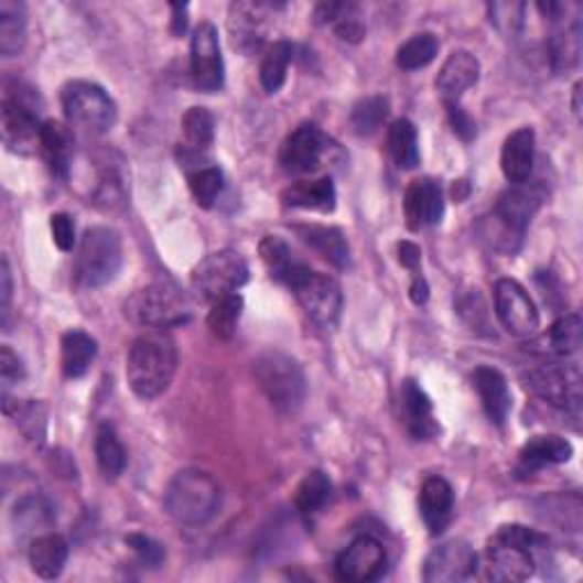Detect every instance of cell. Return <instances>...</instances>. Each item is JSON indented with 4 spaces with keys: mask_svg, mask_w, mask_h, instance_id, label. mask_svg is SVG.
<instances>
[{
    "mask_svg": "<svg viewBox=\"0 0 583 583\" xmlns=\"http://www.w3.org/2000/svg\"><path fill=\"white\" fill-rule=\"evenodd\" d=\"M525 10L527 8L522 3H490L488 6L490 23H495L506 34L520 32L525 23Z\"/></svg>",
    "mask_w": 583,
    "mask_h": 583,
    "instance_id": "48",
    "label": "cell"
},
{
    "mask_svg": "<svg viewBox=\"0 0 583 583\" xmlns=\"http://www.w3.org/2000/svg\"><path fill=\"white\" fill-rule=\"evenodd\" d=\"M583 342V322L576 313L557 320L550 331L531 342V352L542 356H572Z\"/></svg>",
    "mask_w": 583,
    "mask_h": 583,
    "instance_id": "29",
    "label": "cell"
},
{
    "mask_svg": "<svg viewBox=\"0 0 583 583\" xmlns=\"http://www.w3.org/2000/svg\"><path fill=\"white\" fill-rule=\"evenodd\" d=\"M572 444L561 435H533L520 450V474H531L536 469L561 465L572 458Z\"/></svg>",
    "mask_w": 583,
    "mask_h": 583,
    "instance_id": "27",
    "label": "cell"
},
{
    "mask_svg": "<svg viewBox=\"0 0 583 583\" xmlns=\"http://www.w3.org/2000/svg\"><path fill=\"white\" fill-rule=\"evenodd\" d=\"M299 237L307 247H313L324 260H328L337 269H347L352 264V249L345 233L335 226H296Z\"/></svg>",
    "mask_w": 583,
    "mask_h": 583,
    "instance_id": "28",
    "label": "cell"
},
{
    "mask_svg": "<svg viewBox=\"0 0 583 583\" xmlns=\"http://www.w3.org/2000/svg\"><path fill=\"white\" fill-rule=\"evenodd\" d=\"M3 410L6 415L17 424V429L23 433L25 440L42 444L46 440L48 429V410L42 401L34 399H10V395H3Z\"/></svg>",
    "mask_w": 583,
    "mask_h": 583,
    "instance_id": "33",
    "label": "cell"
},
{
    "mask_svg": "<svg viewBox=\"0 0 583 583\" xmlns=\"http://www.w3.org/2000/svg\"><path fill=\"white\" fill-rule=\"evenodd\" d=\"M126 317L144 328L166 331L192 320L190 294L171 279H158L137 290L123 305Z\"/></svg>",
    "mask_w": 583,
    "mask_h": 583,
    "instance_id": "5",
    "label": "cell"
},
{
    "mask_svg": "<svg viewBox=\"0 0 583 583\" xmlns=\"http://www.w3.org/2000/svg\"><path fill=\"white\" fill-rule=\"evenodd\" d=\"M25 379V367L21 358L8 347H0V381H3V395L10 392L12 386L21 384Z\"/></svg>",
    "mask_w": 583,
    "mask_h": 583,
    "instance_id": "49",
    "label": "cell"
},
{
    "mask_svg": "<svg viewBox=\"0 0 583 583\" xmlns=\"http://www.w3.org/2000/svg\"><path fill=\"white\" fill-rule=\"evenodd\" d=\"M547 538L522 525H506L490 540L486 550V579L516 583L533 576V552L542 550Z\"/></svg>",
    "mask_w": 583,
    "mask_h": 583,
    "instance_id": "4",
    "label": "cell"
},
{
    "mask_svg": "<svg viewBox=\"0 0 583 583\" xmlns=\"http://www.w3.org/2000/svg\"><path fill=\"white\" fill-rule=\"evenodd\" d=\"M192 80L196 89L213 94L224 87V57L217 28L210 21H201L192 34Z\"/></svg>",
    "mask_w": 583,
    "mask_h": 583,
    "instance_id": "15",
    "label": "cell"
},
{
    "mask_svg": "<svg viewBox=\"0 0 583 583\" xmlns=\"http://www.w3.org/2000/svg\"><path fill=\"white\" fill-rule=\"evenodd\" d=\"M40 151L53 171V176L66 181L74 169V137L60 121H44Z\"/></svg>",
    "mask_w": 583,
    "mask_h": 583,
    "instance_id": "26",
    "label": "cell"
},
{
    "mask_svg": "<svg viewBox=\"0 0 583 583\" xmlns=\"http://www.w3.org/2000/svg\"><path fill=\"white\" fill-rule=\"evenodd\" d=\"M179 162L187 174V185L194 201L205 210L213 208L224 190V171L205 158V153H196L185 147H179Z\"/></svg>",
    "mask_w": 583,
    "mask_h": 583,
    "instance_id": "19",
    "label": "cell"
},
{
    "mask_svg": "<svg viewBox=\"0 0 583 583\" xmlns=\"http://www.w3.org/2000/svg\"><path fill=\"white\" fill-rule=\"evenodd\" d=\"M185 149L205 153L215 144V117L205 108H190L181 121Z\"/></svg>",
    "mask_w": 583,
    "mask_h": 583,
    "instance_id": "43",
    "label": "cell"
},
{
    "mask_svg": "<svg viewBox=\"0 0 583 583\" xmlns=\"http://www.w3.org/2000/svg\"><path fill=\"white\" fill-rule=\"evenodd\" d=\"M406 222L410 230L435 226L444 217V192L433 179H418L408 185L403 198Z\"/></svg>",
    "mask_w": 583,
    "mask_h": 583,
    "instance_id": "20",
    "label": "cell"
},
{
    "mask_svg": "<svg viewBox=\"0 0 583 583\" xmlns=\"http://www.w3.org/2000/svg\"><path fill=\"white\" fill-rule=\"evenodd\" d=\"M260 258L267 264L271 279H277L279 283H288L292 277V271L301 264V260L294 258L292 249L288 242L279 235H267L260 242Z\"/></svg>",
    "mask_w": 583,
    "mask_h": 583,
    "instance_id": "41",
    "label": "cell"
},
{
    "mask_svg": "<svg viewBox=\"0 0 583 583\" xmlns=\"http://www.w3.org/2000/svg\"><path fill=\"white\" fill-rule=\"evenodd\" d=\"M420 512L427 529L440 536L454 516V490L442 476H429L420 490Z\"/></svg>",
    "mask_w": 583,
    "mask_h": 583,
    "instance_id": "24",
    "label": "cell"
},
{
    "mask_svg": "<svg viewBox=\"0 0 583 583\" xmlns=\"http://www.w3.org/2000/svg\"><path fill=\"white\" fill-rule=\"evenodd\" d=\"M542 190L540 187H527L525 185H512L508 187L495 205L493 219L497 222L493 247L504 253H516L522 237L536 217L538 208L542 205Z\"/></svg>",
    "mask_w": 583,
    "mask_h": 583,
    "instance_id": "10",
    "label": "cell"
},
{
    "mask_svg": "<svg viewBox=\"0 0 583 583\" xmlns=\"http://www.w3.org/2000/svg\"><path fill=\"white\" fill-rule=\"evenodd\" d=\"M96 354L98 345L89 333L80 328L66 331L62 335V371L66 379H80V376H85Z\"/></svg>",
    "mask_w": 583,
    "mask_h": 583,
    "instance_id": "34",
    "label": "cell"
},
{
    "mask_svg": "<svg viewBox=\"0 0 583 583\" xmlns=\"http://www.w3.org/2000/svg\"><path fill=\"white\" fill-rule=\"evenodd\" d=\"M44 100L37 89L21 83L8 80L0 100V132L3 144L17 155H30L40 151V137L44 121L40 119Z\"/></svg>",
    "mask_w": 583,
    "mask_h": 583,
    "instance_id": "3",
    "label": "cell"
},
{
    "mask_svg": "<svg viewBox=\"0 0 583 583\" xmlns=\"http://www.w3.org/2000/svg\"><path fill=\"white\" fill-rule=\"evenodd\" d=\"M245 311V299L242 294H228L215 303H210V313H208V328L217 339H230L237 331L239 320H242Z\"/></svg>",
    "mask_w": 583,
    "mask_h": 583,
    "instance_id": "42",
    "label": "cell"
},
{
    "mask_svg": "<svg viewBox=\"0 0 583 583\" xmlns=\"http://www.w3.org/2000/svg\"><path fill=\"white\" fill-rule=\"evenodd\" d=\"M28 12L17 0H0V53L14 57L25 46Z\"/></svg>",
    "mask_w": 583,
    "mask_h": 583,
    "instance_id": "35",
    "label": "cell"
},
{
    "mask_svg": "<svg viewBox=\"0 0 583 583\" xmlns=\"http://www.w3.org/2000/svg\"><path fill=\"white\" fill-rule=\"evenodd\" d=\"M12 294H14L12 269H10V260L3 258V264H0V315H3V326L6 328H8V320H10Z\"/></svg>",
    "mask_w": 583,
    "mask_h": 583,
    "instance_id": "52",
    "label": "cell"
},
{
    "mask_svg": "<svg viewBox=\"0 0 583 583\" xmlns=\"http://www.w3.org/2000/svg\"><path fill=\"white\" fill-rule=\"evenodd\" d=\"M410 299H413L415 305H424L429 301V283L424 277H415L413 285H410Z\"/></svg>",
    "mask_w": 583,
    "mask_h": 583,
    "instance_id": "54",
    "label": "cell"
},
{
    "mask_svg": "<svg viewBox=\"0 0 583 583\" xmlns=\"http://www.w3.org/2000/svg\"><path fill=\"white\" fill-rule=\"evenodd\" d=\"M581 55V21L561 25L550 40V62L557 74H568L579 64Z\"/></svg>",
    "mask_w": 583,
    "mask_h": 583,
    "instance_id": "38",
    "label": "cell"
},
{
    "mask_svg": "<svg viewBox=\"0 0 583 583\" xmlns=\"http://www.w3.org/2000/svg\"><path fill=\"white\" fill-rule=\"evenodd\" d=\"M281 201L285 208L296 210H315V213H333L337 203V192L331 176H322L315 181H296L283 190Z\"/></svg>",
    "mask_w": 583,
    "mask_h": 583,
    "instance_id": "25",
    "label": "cell"
},
{
    "mask_svg": "<svg viewBox=\"0 0 583 583\" xmlns=\"http://www.w3.org/2000/svg\"><path fill=\"white\" fill-rule=\"evenodd\" d=\"M390 102L384 96H369L363 98L352 112V126L360 137L374 134L381 128V123L388 119Z\"/></svg>",
    "mask_w": 583,
    "mask_h": 583,
    "instance_id": "46",
    "label": "cell"
},
{
    "mask_svg": "<svg viewBox=\"0 0 583 583\" xmlns=\"http://www.w3.org/2000/svg\"><path fill=\"white\" fill-rule=\"evenodd\" d=\"M253 374L260 390L281 415L299 413L307 395V381L301 365L292 356L264 352L253 360Z\"/></svg>",
    "mask_w": 583,
    "mask_h": 583,
    "instance_id": "7",
    "label": "cell"
},
{
    "mask_svg": "<svg viewBox=\"0 0 583 583\" xmlns=\"http://www.w3.org/2000/svg\"><path fill=\"white\" fill-rule=\"evenodd\" d=\"M249 281V264L233 249H224L203 258L192 271V290L205 301L215 303L228 294H235Z\"/></svg>",
    "mask_w": 583,
    "mask_h": 583,
    "instance_id": "11",
    "label": "cell"
},
{
    "mask_svg": "<svg viewBox=\"0 0 583 583\" xmlns=\"http://www.w3.org/2000/svg\"><path fill=\"white\" fill-rule=\"evenodd\" d=\"M12 522L17 533H34V529L48 527L53 522V508L51 504L40 497V495H28L17 501L14 512H12Z\"/></svg>",
    "mask_w": 583,
    "mask_h": 583,
    "instance_id": "45",
    "label": "cell"
},
{
    "mask_svg": "<svg viewBox=\"0 0 583 583\" xmlns=\"http://www.w3.org/2000/svg\"><path fill=\"white\" fill-rule=\"evenodd\" d=\"M303 313L311 317L322 328H333L342 315V305H345V296H342L339 283L328 277V273L315 271L307 264H299L292 277L285 283Z\"/></svg>",
    "mask_w": 583,
    "mask_h": 583,
    "instance_id": "9",
    "label": "cell"
},
{
    "mask_svg": "<svg viewBox=\"0 0 583 583\" xmlns=\"http://www.w3.org/2000/svg\"><path fill=\"white\" fill-rule=\"evenodd\" d=\"M467 192H469V185H467L465 181H458V183L452 187V194H454L456 201H463V198L467 196Z\"/></svg>",
    "mask_w": 583,
    "mask_h": 583,
    "instance_id": "56",
    "label": "cell"
},
{
    "mask_svg": "<svg viewBox=\"0 0 583 583\" xmlns=\"http://www.w3.org/2000/svg\"><path fill=\"white\" fill-rule=\"evenodd\" d=\"M273 6L262 3H233L228 25L237 48H258L262 44V23Z\"/></svg>",
    "mask_w": 583,
    "mask_h": 583,
    "instance_id": "31",
    "label": "cell"
},
{
    "mask_svg": "<svg viewBox=\"0 0 583 583\" xmlns=\"http://www.w3.org/2000/svg\"><path fill=\"white\" fill-rule=\"evenodd\" d=\"M171 10H174V34H183L185 28H187V17H185L187 6L174 3V6H171Z\"/></svg>",
    "mask_w": 583,
    "mask_h": 583,
    "instance_id": "55",
    "label": "cell"
},
{
    "mask_svg": "<svg viewBox=\"0 0 583 583\" xmlns=\"http://www.w3.org/2000/svg\"><path fill=\"white\" fill-rule=\"evenodd\" d=\"M447 115H450V123L454 128V132L461 137L463 142H469L476 137V123L472 121V117L461 108V102H450L447 106Z\"/></svg>",
    "mask_w": 583,
    "mask_h": 583,
    "instance_id": "51",
    "label": "cell"
},
{
    "mask_svg": "<svg viewBox=\"0 0 583 583\" xmlns=\"http://www.w3.org/2000/svg\"><path fill=\"white\" fill-rule=\"evenodd\" d=\"M315 21L322 25H333L342 42L358 44L365 37L363 12L356 3H320L315 8Z\"/></svg>",
    "mask_w": 583,
    "mask_h": 583,
    "instance_id": "32",
    "label": "cell"
},
{
    "mask_svg": "<svg viewBox=\"0 0 583 583\" xmlns=\"http://www.w3.org/2000/svg\"><path fill=\"white\" fill-rule=\"evenodd\" d=\"M333 153H337V144L331 137H326L313 123H303L288 134L279 153V162L288 174L307 176L320 171L326 160L331 162Z\"/></svg>",
    "mask_w": 583,
    "mask_h": 583,
    "instance_id": "12",
    "label": "cell"
},
{
    "mask_svg": "<svg viewBox=\"0 0 583 583\" xmlns=\"http://www.w3.org/2000/svg\"><path fill=\"white\" fill-rule=\"evenodd\" d=\"M476 552L465 540L444 542L427 557L422 579L427 583H458L476 572Z\"/></svg>",
    "mask_w": 583,
    "mask_h": 583,
    "instance_id": "17",
    "label": "cell"
},
{
    "mask_svg": "<svg viewBox=\"0 0 583 583\" xmlns=\"http://www.w3.org/2000/svg\"><path fill=\"white\" fill-rule=\"evenodd\" d=\"M123 267L121 235L110 226H91L78 245L74 277L83 288H102L117 279Z\"/></svg>",
    "mask_w": 583,
    "mask_h": 583,
    "instance_id": "6",
    "label": "cell"
},
{
    "mask_svg": "<svg viewBox=\"0 0 583 583\" xmlns=\"http://www.w3.org/2000/svg\"><path fill=\"white\" fill-rule=\"evenodd\" d=\"M472 381L474 388L478 392V399L484 403V410L488 420L504 429L508 415H510V408H512V399H510V390H508V381L506 376L488 365L476 367L472 374Z\"/></svg>",
    "mask_w": 583,
    "mask_h": 583,
    "instance_id": "22",
    "label": "cell"
},
{
    "mask_svg": "<svg viewBox=\"0 0 583 583\" xmlns=\"http://www.w3.org/2000/svg\"><path fill=\"white\" fill-rule=\"evenodd\" d=\"M399 422L415 440H433L438 435V422L433 418V403L422 386L413 379H406L397 395Z\"/></svg>",
    "mask_w": 583,
    "mask_h": 583,
    "instance_id": "18",
    "label": "cell"
},
{
    "mask_svg": "<svg viewBox=\"0 0 583 583\" xmlns=\"http://www.w3.org/2000/svg\"><path fill=\"white\" fill-rule=\"evenodd\" d=\"M28 561L37 576L57 579L68 561V542L60 533L37 536L28 547Z\"/></svg>",
    "mask_w": 583,
    "mask_h": 583,
    "instance_id": "30",
    "label": "cell"
},
{
    "mask_svg": "<svg viewBox=\"0 0 583 583\" xmlns=\"http://www.w3.org/2000/svg\"><path fill=\"white\" fill-rule=\"evenodd\" d=\"M179 369V347L176 339L166 331L149 328L132 342L128 352L126 376L130 390L144 399L153 401L162 397Z\"/></svg>",
    "mask_w": 583,
    "mask_h": 583,
    "instance_id": "1",
    "label": "cell"
},
{
    "mask_svg": "<svg viewBox=\"0 0 583 583\" xmlns=\"http://www.w3.org/2000/svg\"><path fill=\"white\" fill-rule=\"evenodd\" d=\"M495 315L499 324L516 337L533 335L540 326V313L529 292L512 279L495 283Z\"/></svg>",
    "mask_w": 583,
    "mask_h": 583,
    "instance_id": "14",
    "label": "cell"
},
{
    "mask_svg": "<svg viewBox=\"0 0 583 583\" xmlns=\"http://www.w3.org/2000/svg\"><path fill=\"white\" fill-rule=\"evenodd\" d=\"M536 160V132L531 126L510 132L501 149V171L510 185H525L531 179Z\"/></svg>",
    "mask_w": 583,
    "mask_h": 583,
    "instance_id": "23",
    "label": "cell"
},
{
    "mask_svg": "<svg viewBox=\"0 0 583 583\" xmlns=\"http://www.w3.org/2000/svg\"><path fill=\"white\" fill-rule=\"evenodd\" d=\"M166 516L183 527L208 525L222 506V486L203 469H181L166 484L162 497Z\"/></svg>",
    "mask_w": 583,
    "mask_h": 583,
    "instance_id": "2",
    "label": "cell"
},
{
    "mask_svg": "<svg viewBox=\"0 0 583 583\" xmlns=\"http://www.w3.org/2000/svg\"><path fill=\"white\" fill-rule=\"evenodd\" d=\"M94 452H96V463H98L102 476L115 482V478H119L123 474L128 456H126V450H123V444H121L115 427H110V424L98 427L96 440H94Z\"/></svg>",
    "mask_w": 583,
    "mask_h": 583,
    "instance_id": "37",
    "label": "cell"
},
{
    "mask_svg": "<svg viewBox=\"0 0 583 583\" xmlns=\"http://www.w3.org/2000/svg\"><path fill=\"white\" fill-rule=\"evenodd\" d=\"M62 110L68 126L87 134H106L117 123L115 98L96 83L72 80L62 89Z\"/></svg>",
    "mask_w": 583,
    "mask_h": 583,
    "instance_id": "8",
    "label": "cell"
},
{
    "mask_svg": "<svg viewBox=\"0 0 583 583\" xmlns=\"http://www.w3.org/2000/svg\"><path fill=\"white\" fill-rule=\"evenodd\" d=\"M386 565H388V554L384 550V544L371 536H360L337 557L335 574L342 581L369 583L384 576Z\"/></svg>",
    "mask_w": 583,
    "mask_h": 583,
    "instance_id": "16",
    "label": "cell"
},
{
    "mask_svg": "<svg viewBox=\"0 0 583 583\" xmlns=\"http://www.w3.org/2000/svg\"><path fill=\"white\" fill-rule=\"evenodd\" d=\"M388 149L399 169H415L420 164V147H418V128L413 121L397 119L388 132Z\"/></svg>",
    "mask_w": 583,
    "mask_h": 583,
    "instance_id": "40",
    "label": "cell"
},
{
    "mask_svg": "<svg viewBox=\"0 0 583 583\" xmlns=\"http://www.w3.org/2000/svg\"><path fill=\"white\" fill-rule=\"evenodd\" d=\"M579 98H581V83L574 85V100H572V110H574L576 117H581V102H579Z\"/></svg>",
    "mask_w": 583,
    "mask_h": 583,
    "instance_id": "57",
    "label": "cell"
},
{
    "mask_svg": "<svg viewBox=\"0 0 583 583\" xmlns=\"http://www.w3.org/2000/svg\"><path fill=\"white\" fill-rule=\"evenodd\" d=\"M294 57V46L288 40L273 42L260 64V83L267 94H277L288 80V68Z\"/></svg>",
    "mask_w": 583,
    "mask_h": 583,
    "instance_id": "39",
    "label": "cell"
},
{
    "mask_svg": "<svg viewBox=\"0 0 583 583\" xmlns=\"http://www.w3.org/2000/svg\"><path fill=\"white\" fill-rule=\"evenodd\" d=\"M397 251H399V262H401L406 269L418 271V267H420V262H422V251H420L418 245H413V242H399Z\"/></svg>",
    "mask_w": 583,
    "mask_h": 583,
    "instance_id": "53",
    "label": "cell"
},
{
    "mask_svg": "<svg viewBox=\"0 0 583 583\" xmlns=\"http://www.w3.org/2000/svg\"><path fill=\"white\" fill-rule=\"evenodd\" d=\"M527 388L544 403L579 413L581 408V369L574 363H552L525 374Z\"/></svg>",
    "mask_w": 583,
    "mask_h": 583,
    "instance_id": "13",
    "label": "cell"
},
{
    "mask_svg": "<svg viewBox=\"0 0 583 583\" xmlns=\"http://www.w3.org/2000/svg\"><path fill=\"white\" fill-rule=\"evenodd\" d=\"M440 51V42L435 34L431 32H420L413 34L406 44L399 46L397 51V66L403 72H418V68L429 66Z\"/></svg>",
    "mask_w": 583,
    "mask_h": 583,
    "instance_id": "44",
    "label": "cell"
},
{
    "mask_svg": "<svg viewBox=\"0 0 583 583\" xmlns=\"http://www.w3.org/2000/svg\"><path fill=\"white\" fill-rule=\"evenodd\" d=\"M478 74H482V64L469 51H454L444 60L435 78V89L444 100V106L461 102L463 94L478 83Z\"/></svg>",
    "mask_w": 583,
    "mask_h": 583,
    "instance_id": "21",
    "label": "cell"
},
{
    "mask_svg": "<svg viewBox=\"0 0 583 583\" xmlns=\"http://www.w3.org/2000/svg\"><path fill=\"white\" fill-rule=\"evenodd\" d=\"M333 495L331 478L322 469L307 472L294 493V508L301 512L303 518H313L317 512L326 508Z\"/></svg>",
    "mask_w": 583,
    "mask_h": 583,
    "instance_id": "36",
    "label": "cell"
},
{
    "mask_svg": "<svg viewBox=\"0 0 583 583\" xmlns=\"http://www.w3.org/2000/svg\"><path fill=\"white\" fill-rule=\"evenodd\" d=\"M51 235H53V242H55V247L60 251H64V253L74 251V247H76V224L66 213H55L51 217Z\"/></svg>",
    "mask_w": 583,
    "mask_h": 583,
    "instance_id": "50",
    "label": "cell"
},
{
    "mask_svg": "<svg viewBox=\"0 0 583 583\" xmlns=\"http://www.w3.org/2000/svg\"><path fill=\"white\" fill-rule=\"evenodd\" d=\"M126 544L130 547V550L137 554V559H140L147 568H160L164 563V559H166L164 547L158 540H153V538H149L144 533L126 536Z\"/></svg>",
    "mask_w": 583,
    "mask_h": 583,
    "instance_id": "47",
    "label": "cell"
}]
</instances>
